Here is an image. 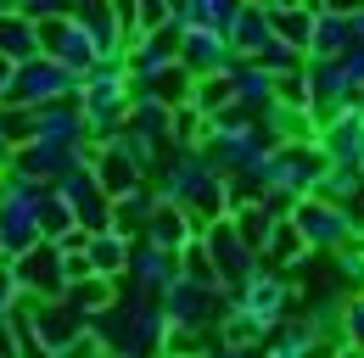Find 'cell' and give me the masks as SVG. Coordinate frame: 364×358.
<instances>
[{
	"label": "cell",
	"instance_id": "obj_25",
	"mask_svg": "<svg viewBox=\"0 0 364 358\" xmlns=\"http://www.w3.org/2000/svg\"><path fill=\"white\" fill-rule=\"evenodd\" d=\"M185 107H191V112H196L202 124H213V118H219V112L230 107V79H196Z\"/></svg>",
	"mask_w": 364,
	"mask_h": 358
},
{
	"label": "cell",
	"instance_id": "obj_1",
	"mask_svg": "<svg viewBox=\"0 0 364 358\" xmlns=\"http://www.w3.org/2000/svg\"><path fill=\"white\" fill-rule=\"evenodd\" d=\"M85 330L107 347V358H157L163 353V336H168L157 303H146L135 291H118V303L107 313H95Z\"/></svg>",
	"mask_w": 364,
	"mask_h": 358
},
{
	"label": "cell",
	"instance_id": "obj_18",
	"mask_svg": "<svg viewBox=\"0 0 364 358\" xmlns=\"http://www.w3.org/2000/svg\"><path fill=\"white\" fill-rule=\"evenodd\" d=\"M112 303H118V286H112V280H95V274L90 280H73V286L62 291V308L73 313L79 325H90L95 313H107Z\"/></svg>",
	"mask_w": 364,
	"mask_h": 358
},
{
	"label": "cell",
	"instance_id": "obj_23",
	"mask_svg": "<svg viewBox=\"0 0 364 358\" xmlns=\"http://www.w3.org/2000/svg\"><path fill=\"white\" fill-rule=\"evenodd\" d=\"M191 85H196V79L185 73L180 62H174V67H163L157 79H146V85H135V90H140V95H151L157 107H168V112H180L185 101H191Z\"/></svg>",
	"mask_w": 364,
	"mask_h": 358
},
{
	"label": "cell",
	"instance_id": "obj_12",
	"mask_svg": "<svg viewBox=\"0 0 364 358\" xmlns=\"http://www.w3.org/2000/svg\"><path fill=\"white\" fill-rule=\"evenodd\" d=\"M174 274H180V264H174L168 252L140 246V241H135V246H129V268H124V280H118V291H135V297H146V303H151V297H157Z\"/></svg>",
	"mask_w": 364,
	"mask_h": 358
},
{
	"label": "cell",
	"instance_id": "obj_19",
	"mask_svg": "<svg viewBox=\"0 0 364 358\" xmlns=\"http://www.w3.org/2000/svg\"><path fill=\"white\" fill-rule=\"evenodd\" d=\"M34 140H46V146H73V140H85V118H79V107H73V101L40 107V112H34Z\"/></svg>",
	"mask_w": 364,
	"mask_h": 358
},
{
	"label": "cell",
	"instance_id": "obj_15",
	"mask_svg": "<svg viewBox=\"0 0 364 358\" xmlns=\"http://www.w3.org/2000/svg\"><path fill=\"white\" fill-rule=\"evenodd\" d=\"M129 246L135 241H124L118 229H95V235H85V264H90L95 280H124V268H129Z\"/></svg>",
	"mask_w": 364,
	"mask_h": 358
},
{
	"label": "cell",
	"instance_id": "obj_27",
	"mask_svg": "<svg viewBox=\"0 0 364 358\" xmlns=\"http://www.w3.org/2000/svg\"><path fill=\"white\" fill-rule=\"evenodd\" d=\"M180 280H191V286H202V291H219V274H213V264H208V252H202V241H191L180 258Z\"/></svg>",
	"mask_w": 364,
	"mask_h": 358
},
{
	"label": "cell",
	"instance_id": "obj_9",
	"mask_svg": "<svg viewBox=\"0 0 364 358\" xmlns=\"http://www.w3.org/2000/svg\"><path fill=\"white\" fill-rule=\"evenodd\" d=\"M269 151V140L258 134V124H247V129H230V134H202V157L213 163V174H225V179H241L258 157Z\"/></svg>",
	"mask_w": 364,
	"mask_h": 358
},
{
	"label": "cell",
	"instance_id": "obj_16",
	"mask_svg": "<svg viewBox=\"0 0 364 358\" xmlns=\"http://www.w3.org/2000/svg\"><path fill=\"white\" fill-rule=\"evenodd\" d=\"M348 6H314V34H309V56L314 62H336L348 50Z\"/></svg>",
	"mask_w": 364,
	"mask_h": 358
},
{
	"label": "cell",
	"instance_id": "obj_20",
	"mask_svg": "<svg viewBox=\"0 0 364 358\" xmlns=\"http://www.w3.org/2000/svg\"><path fill=\"white\" fill-rule=\"evenodd\" d=\"M264 40H269V11H264V6H235V23H230L225 45L241 62H252V56L264 50Z\"/></svg>",
	"mask_w": 364,
	"mask_h": 358
},
{
	"label": "cell",
	"instance_id": "obj_11",
	"mask_svg": "<svg viewBox=\"0 0 364 358\" xmlns=\"http://www.w3.org/2000/svg\"><path fill=\"white\" fill-rule=\"evenodd\" d=\"M180 67L191 79H230L235 67H241V56L225 45V34H202V28H191L180 40Z\"/></svg>",
	"mask_w": 364,
	"mask_h": 358
},
{
	"label": "cell",
	"instance_id": "obj_24",
	"mask_svg": "<svg viewBox=\"0 0 364 358\" xmlns=\"http://www.w3.org/2000/svg\"><path fill=\"white\" fill-rule=\"evenodd\" d=\"M107 146H112L140 179H157V168H163V146H151V140H140V134H129V129H118Z\"/></svg>",
	"mask_w": 364,
	"mask_h": 358
},
{
	"label": "cell",
	"instance_id": "obj_29",
	"mask_svg": "<svg viewBox=\"0 0 364 358\" xmlns=\"http://www.w3.org/2000/svg\"><path fill=\"white\" fill-rule=\"evenodd\" d=\"M342 342L364 353V297H348V303H342Z\"/></svg>",
	"mask_w": 364,
	"mask_h": 358
},
{
	"label": "cell",
	"instance_id": "obj_3",
	"mask_svg": "<svg viewBox=\"0 0 364 358\" xmlns=\"http://www.w3.org/2000/svg\"><path fill=\"white\" fill-rule=\"evenodd\" d=\"M73 95H79V79H73L68 67L46 62V56H34V62H23V67L11 73V90L0 95V107H23V112H40V107L73 101Z\"/></svg>",
	"mask_w": 364,
	"mask_h": 358
},
{
	"label": "cell",
	"instance_id": "obj_7",
	"mask_svg": "<svg viewBox=\"0 0 364 358\" xmlns=\"http://www.w3.org/2000/svg\"><path fill=\"white\" fill-rule=\"evenodd\" d=\"M314 151L325 157V168L364 174V112H359V107H342V112H331V118L314 129Z\"/></svg>",
	"mask_w": 364,
	"mask_h": 358
},
{
	"label": "cell",
	"instance_id": "obj_28",
	"mask_svg": "<svg viewBox=\"0 0 364 358\" xmlns=\"http://www.w3.org/2000/svg\"><path fill=\"white\" fill-rule=\"evenodd\" d=\"M202 134H208V124H202L191 107H180L174 124H168V146H202Z\"/></svg>",
	"mask_w": 364,
	"mask_h": 358
},
{
	"label": "cell",
	"instance_id": "obj_10",
	"mask_svg": "<svg viewBox=\"0 0 364 358\" xmlns=\"http://www.w3.org/2000/svg\"><path fill=\"white\" fill-rule=\"evenodd\" d=\"M68 17L90 40L95 62H124V6H73Z\"/></svg>",
	"mask_w": 364,
	"mask_h": 358
},
{
	"label": "cell",
	"instance_id": "obj_4",
	"mask_svg": "<svg viewBox=\"0 0 364 358\" xmlns=\"http://www.w3.org/2000/svg\"><path fill=\"white\" fill-rule=\"evenodd\" d=\"M286 224L297 229V241H303V252H314V258H331V252H342L348 241H359V229L353 219L342 213V207H325V202H291V213Z\"/></svg>",
	"mask_w": 364,
	"mask_h": 358
},
{
	"label": "cell",
	"instance_id": "obj_8",
	"mask_svg": "<svg viewBox=\"0 0 364 358\" xmlns=\"http://www.w3.org/2000/svg\"><path fill=\"white\" fill-rule=\"evenodd\" d=\"M11 286L17 297H40V303H62L68 291V274H62V252L56 246H28L23 258H11Z\"/></svg>",
	"mask_w": 364,
	"mask_h": 358
},
{
	"label": "cell",
	"instance_id": "obj_5",
	"mask_svg": "<svg viewBox=\"0 0 364 358\" xmlns=\"http://www.w3.org/2000/svg\"><path fill=\"white\" fill-rule=\"evenodd\" d=\"M196 241H202L208 264H213V274H219V291H235V286H247V280L258 274V252L241 241V229H235L230 219L196 229Z\"/></svg>",
	"mask_w": 364,
	"mask_h": 358
},
{
	"label": "cell",
	"instance_id": "obj_33",
	"mask_svg": "<svg viewBox=\"0 0 364 358\" xmlns=\"http://www.w3.org/2000/svg\"><path fill=\"white\" fill-rule=\"evenodd\" d=\"M208 358H258V353H241V347H225V342H213V347H208Z\"/></svg>",
	"mask_w": 364,
	"mask_h": 358
},
{
	"label": "cell",
	"instance_id": "obj_31",
	"mask_svg": "<svg viewBox=\"0 0 364 358\" xmlns=\"http://www.w3.org/2000/svg\"><path fill=\"white\" fill-rule=\"evenodd\" d=\"M348 40L364 50V6H348Z\"/></svg>",
	"mask_w": 364,
	"mask_h": 358
},
{
	"label": "cell",
	"instance_id": "obj_17",
	"mask_svg": "<svg viewBox=\"0 0 364 358\" xmlns=\"http://www.w3.org/2000/svg\"><path fill=\"white\" fill-rule=\"evenodd\" d=\"M90 174H95V185H101V196L107 202H118V196H129V190H140V185H151V179H140L112 146H95V163H90Z\"/></svg>",
	"mask_w": 364,
	"mask_h": 358
},
{
	"label": "cell",
	"instance_id": "obj_32",
	"mask_svg": "<svg viewBox=\"0 0 364 358\" xmlns=\"http://www.w3.org/2000/svg\"><path fill=\"white\" fill-rule=\"evenodd\" d=\"M17 303V286H11V264H0V313Z\"/></svg>",
	"mask_w": 364,
	"mask_h": 358
},
{
	"label": "cell",
	"instance_id": "obj_2",
	"mask_svg": "<svg viewBox=\"0 0 364 358\" xmlns=\"http://www.w3.org/2000/svg\"><path fill=\"white\" fill-rule=\"evenodd\" d=\"M151 303H157V313H163L168 330H191V336H213L219 319H225V308H230L225 291H202V286H191L180 274H174Z\"/></svg>",
	"mask_w": 364,
	"mask_h": 358
},
{
	"label": "cell",
	"instance_id": "obj_6",
	"mask_svg": "<svg viewBox=\"0 0 364 358\" xmlns=\"http://www.w3.org/2000/svg\"><path fill=\"white\" fill-rule=\"evenodd\" d=\"M230 308H241L247 319H258V325L274 336V330L291 319V308H297V291H291L274 268H258L247 286H235V291H230Z\"/></svg>",
	"mask_w": 364,
	"mask_h": 358
},
{
	"label": "cell",
	"instance_id": "obj_13",
	"mask_svg": "<svg viewBox=\"0 0 364 358\" xmlns=\"http://www.w3.org/2000/svg\"><path fill=\"white\" fill-rule=\"evenodd\" d=\"M140 246H157V252H168V258H180L185 246L196 241V224L185 219L180 207H157L151 219L140 224V235H135Z\"/></svg>",
	"mask_w": 364,
	"mask_h": 358
},
{
	"label": "cell",
	"instance_id": "obj_14",
	"mask_svg": "<svg viewBox=\"0 0 364 358\" xmlns=\"http://www.w3.org/2000/svg\"><path fill=\"white\" fill-rule=\"evenodd\" d=\"M230 107H235V112H247V118L258 124V118H264V112L274 107V79L264 73V67L241 62V67L230 73Z\"/></svg>",
	"mask_w": 364,
	"mask_h": 358
},
{
	"label": "cell",
	"instance_id": "obj_21",
	"mask_svg": "<svg viewBox=\"0 0 364 358\" xmlns=\"http://www.w3.org/2000/svg\"><path fill=\"white\" fill-rule=\"evenodd\" d=\"M325 286L348 303V297H364V246L359 241H348L342 252H331V274H325Z\"/></svg>",
	"mask_w": 364,
	"mask_h": 358
},
{
	"label": "cell",
	"instance_id": "obj_30",
	"mask_svg": "<svg viewBox=\"0 0 364 358\" xmlns=\"http://www.w3.org/2000/svg\"><path fill=\"white\" fill-rule=\"evenodd\" d=\"M336 67H342V79H348L353 95H359V90H364V50H359V45H348V50L336 56Z\"/></svg>",
	"mask_w": 364,
	"mask_h": 358
},
{
	"label": "cell",
	"instance_id": "obj_26",
	"mask_svg": "<svg viewBox=\"0 0 364 358\" xmlns=\"http://www.w3.org/2000/svg\"><path fill=\"white\" fill-rule=\"evenodd\" d=\"M364 174H348V168H325L314 185V202H325V207H348L353 202V190H359Z\"/></svg>",
	"mask_w": 364,
	"mask_h": 358
},
{
	"label": "cell",
	"instance_id": "obj_22",
	"mask_svg": "<svg viewBox=\"0 0 364 358\" xmlns=\"http://www.w3.org/2000/svg\"><path fill=\"white\" fill-rule=\"evenodd\" d=\"M157 207H163V202H157V190H151V185H140V190H129V196H118V202H112V229H118L124 241H135L140 224L151 219Z\"/></svg>",
	"mask_w": 364,
	"mask_h": 358
},
{
	"label": "cell",
	"instance_id": "obj_34",
	"mask_svg": "<svg viewBox=\"0 0 364 358\" xmlns=\"http://www.w3.org/2000/svg\"><path fill=\"white\" fill-rule=\"evenodd\" d=\"M353 107H359V112H364V90H359V95H353Z\"/></svg>",
	"mask_w": 364,
	"mask_h": 358
}]
</instances>
